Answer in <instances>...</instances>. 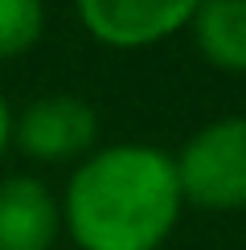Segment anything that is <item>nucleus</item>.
Returning <instances> with one entry per match:
<instances>
[{"mask_svg": "<svg viewBox=\"0 0 246 250\" xmlns=\"http://www.w3.org/2000/svg\"><path fill=\"white\" fill-rule=\"evenodd\" d=\"M45 33L41 0H0V58H17L33 49Z\"/></svg>", "mask_w": 246, "mask_h": 250, "instance_id": "7", "label": "nucleus"}, {"mask_svg": "<svg viewBox=\"0 0 246 250\" xmlns=\"http://www.w3.org/2000/svg\"><path fill=\"white\" fill-rule=\"evenodd\" d=\"M99 135V115L78 95H45L29 103L25 115L13 123L17 148L33 160H78L90 156Z\"/></svg>", "mask_w": 246, "mask_h": 250, "instance_id": "4", "label": "nucleus"}, {"mask_svg": "<svg viewBox=\"0 0 246 250\" xmlns=\"http://www.w3.org/2000/svg\"><path fill=\"white\" fill-rule=\"evenodd\" d=\"M189 29L209 66L246 74V0H201Z\"/></svg>", "mask_w": 246, "mask_h": 250, "instance_id": "6", "label": "nucleus"}, {"mask_svg": "<svg viewBox=\"0 0 246 250\" xmlns=\"http://www.w3.org/2000/svg\"><path fill=\"white\" fill-rule=\"evenodd\" d=\"M181 193L201 209H246V115L213 119L177 156Z\"/></svg>", "mask_w": 246, "mask_h": 250, "instance_id": "2", "label": "nucleus"}, {"mask_svg": "<svg viewBox=\"0 0 246 250\" xmlns=\"http://www.w3.org/2000/svg\"><path fill=\"white\" fill-rule=\"evenodd\" d=\"M8 144H13V111H8V99L0 90V156H4Z\"/></svg>", "mask_w": 246, "mask_h": 250, "instance_id": "8", "label": "nucleus"}, {"mask_svg": "<svg viewBox=\"0 0 246 250\" xmlns=\"http://www.w3.org/2000/svg\"><path fill=\"white\" fill-rule=\"evenodd\" d=\"M78 21L99 45L148 49L193 25L201 0H74Z\"/></svg>", "mask_w": 246, "mask_h": 250, "instance_id": "3", "label": "nucleus"}, {"mask_svg": "<svg viewBox=\"0 0 246 250\" xmlns=\"http://www.w3.org/2000/svg\"><path fill=\"white\" fill-rule=\"evenodd\" d=\"M184 209L177 156L152 144H111L82 156L62 197L78 250H160Z\"/></svg>", "mask_w": 246, "mask_h": 250, "instance_id": "1", "label": "nucleus"}, {"mask_svg": "<svg viewBox=\"0 0 246 250\" xmlns=\"http://www.w3.org/2000/svg\"><path fill=\"white\" fill-rule=\"evenodd\" d=\"M62 230V205L37 176L0 181V250H49Z\"/></svg>", "mask_w": 246, "mask_h": 250, "instance_id": "5", "label": "nucleus"}]
</instances>
